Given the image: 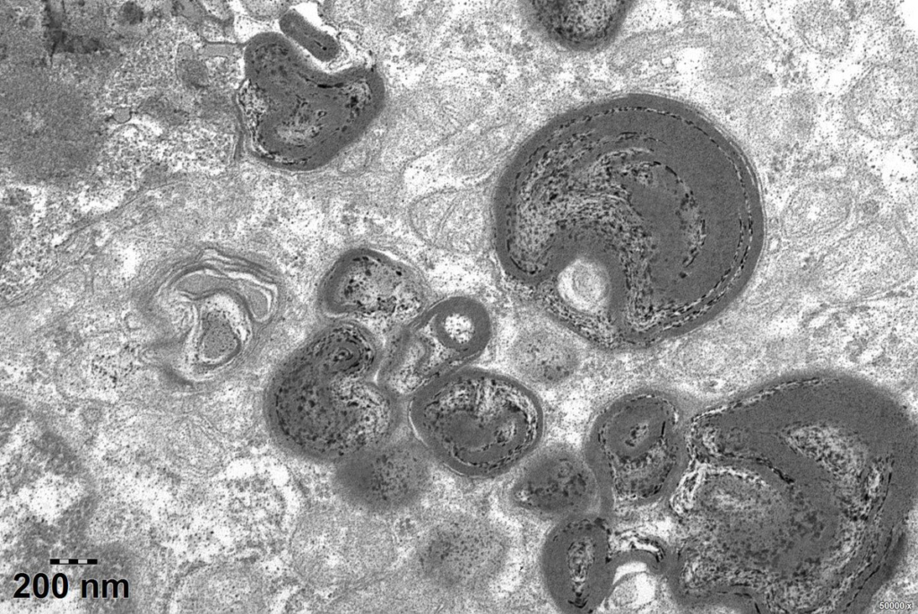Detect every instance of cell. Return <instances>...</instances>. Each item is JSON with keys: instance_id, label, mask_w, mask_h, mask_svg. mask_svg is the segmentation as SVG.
<instances>
[{"instance_id": "cell-5", "label": "cell", "mask_w": 918, "mask_h": 614, "mask_svg": "<svg viewBox=\"0 0 918 614\" xmlns=\"http://www.w3.org/2000/svg\"><path fill=\"white\" fill-rule=\"evenodd\" d=\"M199 327L191 368L206 384H220L264 356L285 309L281 277L258 262L222 253L204 275Z\"/></svg>"}, {"instance_id": "cell-12", "label": "cell", "mask_w": 918, "mask_h": 614, "mask_svg": "<svg viewBox=\"0 0 918 614\" xmlns=\"http://www.w3.org/2000/svg\"><path fill=\"white\" fill-rule=\"evenodd\" d=\"M514 470L508 500L518 511L557 521L603 513L599 485L583 453L561 444L540 446Z\"/></svg>"}, {"instance_id": "cell-3", "label": "cell", "mask_w": 918, "mask_h": 614, "mask_svg": "<svg viewBox=\"0 0 918 614\" xmlns=\"http://www.w3.org/2000/svg\"><path fill=\"white\" fill-rule=\"evenodd\" d=\"M412 434L447 471L491 479L539 448L546 430L540 394L494 369L462 370L405 402Z\"/></svg>"}, {"instance_id": "cell-14", "label": "cell", "mask_w": 918, "mask_h": 614, "mask_svg": "<svg viewBox=\"0 0 918 614\" xmlns=\"http://www.w3.org/2000/svg\"><path fill=\"white\" fill-rule=\"evenodd\" d=\"M846 124L878 141L899 139L916 127L915 62L892 59L866 68L842 103Z\"/></svg>"}, {"instance_id": "cell-23", "label": "cell", "mask_w": 918, "mask_h": 614, "mask_svg": "<svg viewBox=\"0 0 918 614\" xmlns=\"http://www.w3.org/2000/svg\"><path fill=\"white\" fill-rule=\"evenodd\" d=\"M88 584H93V597L98 598V582L95 579H89Z\"/></svg>"}, {"instance_id": "cell-7", "label": "cell", "mask_w": 918, "mask_h": 614, "mask_svg": "<svg viewBox=\"0 0 918 614\" xmlns=\"http://www.w3.org/2000/svg\"><path fill=\"white\" fill-rule=\"evenodd\" d=\"M430 298V285L412 269L372 249L340 258L319 288L318 306L332 321L368 329L384 342L414 319Z\"/></svg>"}, {"instance_id": "cell-15", "label": "cell", "mask_w": 918, "mask_h": 614, "mask_svg": "<svg viewBox=\"0 0 918 614\" xmlns=\"http://www.w3.org/2000/svg\"><path fill=\"white\" fill-rule=\"evenodd\" d=\"M671 554V543L661 537L615 532L611 585L602 612L645 609L662 587L669 590Z\"/></svg>"}, {"instance_id": "cell-20", "label": "cell", "mask_w": 918, "mask_h": 614, "mask_svg": "<svg viewBox=\"0 0 918 614\" xmlns=\"http://www.w3.org/2000/svg\"><path fill=\"white\" fill-rule=\"evenodd\" d=\"M20 578H24V584L21 585L19 589L14 592L13 598H30V593H22V591L24 590L30 584V576L25 573H18L13 577V580L18 581Z\"/></svg>"}, {"instance_id": "cell-16", "label": "cell", "mask_w": 918, "mask_h": 614, "mask_svg": "<svg viewBox=\"0 0 918 614\" xmlns=\"http://www.w3.org/2000/svg\"><path fill=\"white\" fill-rule=\"evenodd\" d=\"M571 355L564 342L544 323L519 318L502 326L489 368L498 371L540 394L569 372Z\"/></svg>"}, {"instance_id": "cell-4", "label": "cell", "mask_w": 918, "mask_h": 614, "mask_svg": "<svg viewBox=\"0 0 918 614\" xmlns=\"http://www.w3.org/2000/svg\"><path fill=\"white\" fill-rule=\"evenodd\" d=\"M670 392L637 389L606 403L587 430L583 454L608 516L667 501L690 464L688 419Z\"/></svg>"}, {"instance_id": "cell-24", "label": "cell", "mask_w": 918, "mask_h": 614, "mask_svg": "<svg viewBox=\"0 0 918 614\" xmlns=\"http://www.w3.org/2000/svg\"><path fill=\"white\" fill-rule=\"evenodd\" d=\"M87 584L88 583L86 580H82V598L83 599L87 597Z\"/></svg>"}, {"instance_id": "cell-17", "label": "cell", "mask_w": 918, "mask_h": 614, "mask_svg": "<svg viewBox=\"0 0 918 614\" xmlns=\"http://www.w3.org/2000/svg\"><path fill=\"white\" fill-rule=\"evenodd\" d=\"M782 7V28L789 39L803 50L821 58L844 55L853 41L850 14L839 3L828 1L789 2Z\"/></svg>"}, {"instance_id": "cell-18", "label": "cell", "mask_w": 918, "mask_h": 614, "mask_svg": "<svg viewBox=\"0 0 918 614\" xmlns=\"http://www.w3.org/2000/svg\"><path fill=\"white\" fill-rule=\"evenodd\" d=\"M99 561L97 558H86L85 560H80L79 558H68L67 561H62L60 558H50L49 564L52 566H96Z\"/></svg>"}, {"instance_id": "cell-22", "label": "cell", "mask_w": 918, "mask_h": 614, "mask_svg": "<svg viewBox=\"0 0 918 614\" xmlns=\"http://www.w3.org/2000/svg\"><path fill=\"white\" fill-rule=\"evenodd\" d=\"M59 577H60V573H57V574H56L54 575V577L52 579V592H53L54 596L56 598H57V599L59 597V593H58V591H57V580H58Z\"/></svg>"}, {"instance_id": "cell-10", "label": "cell", "mask_w": 918, "mask_h": 614, "mask_svg": "<svg viewBox=\"0 0 918 614\" xmlns=\"http://www.w3.org/2000/svg\"><path fill=\"white\" fill-rule=\"evenodd\" d=\"M509 555L504 532L485 519L458 515L434 525L417 546L413 565L426 583L455 593L492 584Z\"/></svg>"}, {"instance_id": "cell-21", "label": "cell", "mask_w": 918, "mask_h": 614, "mask_svg": "<svg viewBox=\"0 0 918 614\" xmlns=\"http://www.w3.org/2000/svg\"><path fill=\"white\" fill-rule=\"evenodd\" d=\"M61 578L63 580V591H62V592L59 595V599L65 598L67 595V592H68V580H67V576L64 573H61Z\"/></svg>"}, {"instance_id": "cell-11", "label": "cell", "mask_w": 918, "mask_h": 614, "mask_svg": "<svg viewBox=\"0 0 918 614\" xmlns=\"http://www.w3.org/2000/svg\"><path fill=\"white\" fill-rule=\"evenodd\" d=\"M439 465L413 434H397L384 445L338 464L334 486L346 504L361 511L397 512L422 497Z\"/></svg>"}, {"instance_id": "cell-8", "label": "cell", "mask_w": 918, "mask_h": 614, "mask_svg": "<svg viewBox=\"0 0 918 614\" xmlns=\"http://www.w3.org/2000/svg\"><path fill=\"white\" fill-rule=\"evenodd\" d=\"M610 516L594 512L557 522L541 549L542 581L564 613L602 612L611 576L614 531Z\"/></svg>"}, {"instance_id": "cell-19", "label": "cell", "mask_w": 918, "mask_h": 614, "mask_svg": "<svg viewBox=\"0 0 918 614\" xmlns=\"http://www.w3.org/2000/svg\"><path fill=\"white\" fill-rule=\"evenodd\" d=\"M109 583L113 584V595L112 596H113L114 599H117V596H118V587L117 586L121 583H123V584H124V597L126 599L129 597V584H128L127 580L120 579L119 581L117 582L114 579H109V580H103L102 581V597L103 598H107V585Z\"/></svg>"}, {"instance_id": "cell-2", "label": "cell", "mask_w": 918, "mask_h": 614, "mask_svg": "<svg viewBox=\"0 0 918 614\" xmlns=\"http://www.w3.org/2000/svg\"><path fill=\"white\" fill-rule=\"evenodd\" d=\"M245 69L241 91L251 147L281 168L311 169L333 159L373 119L382 100L373 70L322 63L281 32L249 42Z\"/></svg>"}, {"instance_id": "cell-6", "label": "cell", "mask_w": 918, "mask_h": 614, "mask_svg": "<svg viewBox=\"0 0 918 614\" xmlns=\"http://www.w3.org/2000/svg\"><path fill=\"white\" fill-rule=\"evenodd\" d=\"M482 292L430 287L424 309L385 342L377 381L403 402L462 370L489 367L502 329Z\"/></svg>"}, {"instance_id": "cell-13", "label": "cell", "mask_w": 918, "mask_h": 614, "mask_svg": "<svg viewBox=\"0 0 918 614\" xmlns=\"http://www.w3.org/2000/svg\"><path fill=\"white\" fill-rule=\"evenodd\" d=\"M287 489L281 469L270 463L247 461L223 469L216 497L222 548L275 538L290 515Z\"/></svg>"}, {"instance_id": "cell-1", "label": "cell", "mask_w": 918, "mask_h": 614, "mask_svg": "<svg viewBox=\"0 0 918 614\" xmlns=\"http://www.w3.org/2000/svg\"><path fill=\"white\" fill-rule=\"evenodd\" d=\"M384 345L364 326L337 322L291 352L264 398L276 444L296 457L338 465L396 436L405 402L376 379Z\"/></svg>"}, {"instance_id": "cell-9", "label": "cell", "mask_w": 918, "mask_h": 614, "mask_svg": "<svg viewBox=\"0 0 918 614\" xmlns=\"http://www.w3.org/2000/svg\"><path fill=\"white\" fill-rule=\"evenodd\" d=\"M363 512L348 504H322L300 516L290 538V554L306 582L324 588L344 586L377 566L378 529Z\"/></svg>"}]
</instances>
